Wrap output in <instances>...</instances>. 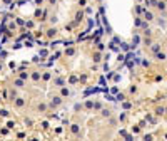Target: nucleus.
<instances>
[{
    "label": "nucleus",
    "instance_id": "f257e3e1",
    "mask_svg": "<svg viewBox=\"0 0 167 141\" xmlns=\"http://www.w3.org/2000/svg\"><path fill=\"white\" fill-rule=\"evenodd\" d=\"M60 102H62V99H60V96H55V97H52V101H50V106H54V108H57V106H60Z\"/></svg>",
    "mask_w": 167,
    "mask_h": 141
},
{
    "label": "nucleus",
    "instance_id": "f03ea898",
    "mask_svg": "<svg viewBox=\"0 0 167 141\" xmlns=\"http://www.w3.org/2000/svg\"><path fill=\"white\" fill-rule=\"evenodd\" d=\"M157 10L159 12H165V2H159L157 4Z\"/></svg>",
    "mask_w": 167,
    "mask_h": 141
},
{
    "label": "nucleus",
    "instance_id": "7ed1b4c3",
    "mask_svg": "<svg viewBox=\"0 0 167 141\" xmlns=\"http://www.w3.org/2000/svg\"><path fill=\"white\" fill-rule=\"evenodd\" d=\"M155 57H157L159 60H164V59L167 57V54H165V52H157V54H155Z\"/></svg>",
    "mask_w": 167,
    "mask_h": 141
},
{
    "label": "nucleus",
    "instance_id": "20e7f679",
    "mask_svg": "<svg viewBox=\"0 0 167 141\" xmlns=\"http://www.w3.org/2000/svg\"><path fill=\"white\" fill-rule=\"evenodd\" d=\"M13 84H15L17 87H24V79H22V77H20V79H17L15 82H13Z\"/></svg>",
    "mask_w": 167,
    "mask_h": 141
},
{
    "label": "nucleus",
    "instance_id": "39448f33",
    "mask_svg": "<svg viewBox=\"0 0 167 141\" xmlns=\"http://www.w3.org/2000/svg\"><path fill=\"white\" fill-rule=\"evenodd\" d=\"M159 49H160V45H159V44H154V45H152V52L157 54V52H159Z\"/></svg>",
    "mask_w": 167,
    "mask_h": 141
},
{
    "label": "nucleus",
    "instance_id": "423d86ee",
    "mask_svg": "<svg viewBox=\"0 0 167 141\" xmlns=\"http://www.w3.org/2000/svg\"><path fill=\"white\" fill-rule=\"evenodd\" d=\"M145 19H147V20H154V15H152V12H145Z\"/></svg>",
    "mask_w": 167,
    "mask_h": 141
},
{
    "label": "nucleus",
    "instance_id": "0eeeda50",
    "mask_svg": "<svg viewBox=\"0 0 167 141\" xmlns=\"http://www.w3.org/2000/svg\"><path fill=\"white\" fill-rule=\"evenodd\" d=\"M32 77H34V81H39L40 74H39V72H34V74H32Z\"/></svg>",
    "mask_w": 167,
    "mask_h": 141
},
{
    "label": "nucleus",
    "instance_id": "6e6552de",
    "mask_svg": "<svg viewBox=\"0 0 167 141\" xmlns=\"http://www.w3.org/2000/svg\"><path fill=\"white\" fill-rule=\"evenodd\" d=\"M62 96H69V89H62Z\"/></svg>",
    "mask_w": 167,
    "mask_h": 141
}]
</instances>
